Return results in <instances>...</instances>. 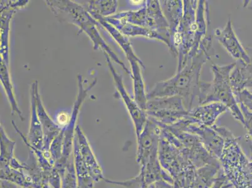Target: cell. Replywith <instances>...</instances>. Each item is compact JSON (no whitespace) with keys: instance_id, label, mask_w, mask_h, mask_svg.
<instances>
[{"instance_id":"obj_9","label":"cell","mask_w":252,"mask_h":188,"mask_svg":"<svg viewBox=\"0 0 252 188\" xmlns=\"http://www.w3.org/2000/svg\"><path fill=\"white\" fill-rule=\"evenodd\" d=\"M148 117L166 125H171L187 118L189 111L180 96L151 98L148 100Z\"/></svg>"},{"instance_id":"obj_2","label":"cell","mask_w":252,"mask_h":188,"mask_svg":"<svg viewBox=\"0 0 252 188\" xmlns=\"http://www.w3.org/2000/svg\"><path fill=\"white\" fill-rule=\"evenodd\" d=\"M212 127L224 139L223 152L219 159L221 168L233 188H252V173L248 159L239 144V137L225 126Z\"/></svg>"},{"instance_id":"obj_16","label":"cell","mask_w":252,"mask_h":188,"mask_svg":"<svg viewBox=\"0 0 252 188\" xmlns=\"http://www.w3.org/2000/svg\"><path fill=\"white\" fill-rule=\"evenodd\" d=\"M104 19L126 36H144L145 38L154 39V40H159L160 42L164 43V44L168 46L172 55L175 57V50H174L170 41L158 32L130 24V23L124 21V20L115 19L111 17L104 18Z\"/></svg>"},{"instance_id":"obj_19","label":"cell","mask_w":252,"mask_h":188,"mask_svg":"<svg viewBox=\"0 0 252 188\" xmlns=\"http://www.w3.org/2000/svg\"><path fill=\"white\" fill-rule=\"evenodd\" d=\"M251 58V63H245L237 61L230 74L231 85L233 93L252 87V48H246Z\"/></svg>"},{"instance_id":"obj_26","label":"cell","mask_w":252,"mask_h":188,"mask_svg":"<svg viewBox=\"0 0 252 188\" xmlns=\"http://www.w3.org/2000/svg\"><path fill=\"white\" fill-rule=\"evenodd\" d=\"M118 7V1H90L85 7L91 15H97L106 18L115 13Z\"/></svg>"},{"instance_id":"obj_3","label":"cell","mask_w":252,"mask_h":188,"mask_svg":"<svg viewBox=\"0 0 252 188\" xmlns=\"http://www.w3.org/2000/svg\"><path fill=\"white\" fill-rule=\"evenodd\" d=\"M235 66V63L224 65L213 63L211 68L214 78L210 82L201 80L197 102L198 105L211 102L221 103L227 107L233 118L244 126L245 118L231 85V72Z\"/></svg>"},{"instance_id":"obj_8","label":"cell","mask_w":252,"mask_h":188,"mask_svg":"<svg viewBox=\"0 0 252 188\" xmlns=\"http://www.w3.org/2000/svg\"><path fill=\"white\" fill-rule=\"evenodd\" d=\"M111 17L157 31L168 39L172 44L169 25L162 11L160 1L147 0L144 1L139 10L125 11Z\"/></svg>"},{"instance_id":"obj_11","label":"cell","mask_w":252,"mask_h":188,"mask_svg":"<svg viewBox=\"0 0 252 188\" xmlns=\"http://www.w3.org/2000/svg\"><path fill=\"white\" fill-rule=\"evenodd\" d=\"M171 125L175 126L183 131L197 135L200 137L208 152L219 160L223 152L224 141L223 137L214 128L190 124L187 119Z\"/></svg>"},{"instance_id":"obj_7","label":"cell","mask_w":252,"mask_h":188,"mask_svg":"<svg viewBox=\"0 0 252 188\" xmlns=\"http://www.w3.org/2000/svg\"><path fill=\"white\" fill-rule=\"evenodd\" d=\"M158 158L162 168L173 179L174 185L189 188L195 178L197 168L176 147L160 136Z\"/></svg>"},{"instance_id":"obj_17","label":"cell","mask_w":252,"mask_h":188,"mask_svg":"<svg viewBox=\"0 0 252 188\" xmlns=\"http://www.w3.org/2000/svg\"><path fill=\"white\" fill-rule=\"evenodd\" d=\"M27 1H10L1 4V55L2 61L9 65V31L11 17L17 9L27 3Z\"/></svg>"},{"instance_id":"obj_4","label":"cell","mask_w":252,"mask_h":188,"mask_svg":"<svg viewBox=\"0 0 252 188\" xmlns=\"http://www.w3.org/2000/svg\"><path fill=\"white\" fill-rule=\"evenodd\" d=\"M46 2L56 16L62 14L67 15L65 18H67V20H69L72 24L76 25L82 31H84L93 41L94 49L97 50L101 48L104 50V53H106L115 63H118L123 68L128 75L131 77V72L126 67L125 64L118 58L103 40L96 26L97 21L92 17L86 8L71 1H47Z\"/></svg>"},{"instance_id":"obj_1","label":"cell","mask_w":252,"mask_h":188,"mask_svg":"<svg viewBox=\"0 0 252 188\" xmlns=\"http://www.w3.org/2000/svg\"><path fill=\"white\" fill-rule=\"evenodd\" d=\"M212 52L201 50L195 56L189 59L187 65L180 72L168 80L158 82L152 90L147 94L148 99L154 98L180 96L183 98L186 109L193 108L200 93L201 73L204 65L213 56Z\"/></svg>"},{"instance_id":"obj_18","label":"cell","mask_w":252,"mask_h":188,"mask_svg":"<svg viewBox=\"0 0 252 188\" xmlns=\"http://www.w3.org/2000/svg\"><path fill=\"white\" fill-rule=\"evenodd\" d=\"M35 97L38 116L42 127L43 142H44L43 151H50V146L53 141L58 136L63 129L53 122L52 119L46 112L42 104V98L39 94L37 81H36L35 85Z\"/></svg>"},{"instance_id":"obj_28","label":"cell","mask_w":252,"mask_h":188,"mask_svg":"<svg viewBox=\"0 0 252 188\" xmlns=\"http://www.w3.org/2000/svg\"><path fill=\"white\" fill-rule=\"evenodd\" d=\"M240 107V109L244 115L245 120V125L244 127L246 128L247 132H248V137L251 139L252 143V112L249 111L244 105L238 104Z\"/></svg>"},{"instance_id":"obj_6","label":"cell","mask_w":252,"mask_h":188,"mask_svg":"<svg viewBox=\"0 0 252 188\" xmlns=\"http://www.w3.org/2000/svg\"><path fill=\"white\" fill-rule=\"evenodd\" d=\"M198 1H183V14L173 38L178 58L177 72H180L191 58L195 44L197 31L196 11Z\"/></svg>"},{"instance_id":"obj_12","label":"cell","mask_w":252,"mask_h":188,"mask_svg":"<svg viewBox=\"0 0 252 188\" xmlns=\"http://www.w3.org/2000/svg\"><path fill=\"white\" fill-rule=\"evenodd\" d=\"M107 65H108L110 71L112 73L114 82H115L117 89L120 94L129 112L130 118H131L136 130V137H139L145 126L147 121L148 116L146 111H143L137 105L136 101L132 99L130 96L126 91L125 85L123 84V77L116 72L115 68L112 65L111 57L106 53H104Z\"/></svg>"},{"instance_id":"obj_29","label":"cell","mask_w":252,"mask_h":188,"mask_svg":"<svg viewBox=\"0 0 252 188\" xmlns=\"http://www.w3.org/2000/svg\"><path fill=\"white\" fill-rule=\"evenodd\" d=\"M149 188H180L174 184L165 181H158L151 185Z\"/></svg>"},{"instance_id":"obj_21","label":"cell","mask_w":252,"mask_h":188,"mask_svg":"<svg viewBox=\"0 0 252 188\" xmlns=\"http://www.w3.org/2000/svg\"><path fill=\"white\" fill-rule=\"evenodd\" d=\"M131 68V77L133 80L134 100L143 111H146L147 105V93H146L145 85L142 75L141 68L145 69L144 63L137 61H132L129 63Z\"/></svg>"},{"instance_id":"obj_23","label":"cell","mask_w":252,"mask_h":188,"mask_svg":"<svg viewBox=\"0 0 252 188\" xmlns=\"http://www.w3.org/2000/svg\"><path fill=\"white\" fill-rule=\"evenodd\" d=\"M96 21H98L109 32L112 37L115 39L118 44L120 45L121 49L125 52L129 63L132 61L139 62L143 63V62L139 59V57L135 54L133 49H132L131 43L130 42L127 36L124 35L120 31L117 30L115 27L112 26L109 23L107 22L101 16L93 15H91Z\"/></svg>"},{"instance_id":"obj_27","label":"cell","mask_w":252,"mask_h":188,"mask_svg":"<svg viewBox=\"0 0 252 188\" xmlns=\"http://www.w3.org/2000/svg\"><path fill=\"white\" fill-rule=\"evenodd\" d=\"M15 143L9 138L3 127L1 125V167L7 166L14 159Z\"/></svg>"},{"instance_id":"obj_30","label":"cell","mask_w":252,"mask_h":188,"mask_svg":"<svg viewBox=\"0 0 252 188\" xmlns=\"http://www.w3.org/2000/svg\"><path fill=\"white\" fill-rule=\"evenodd\" d=\"M249 166L252 173V162H250Z\"/></svg>"},{"instance_id":"obj_13","label":"cell","mask_w":252,"mask_h":188,"mask_svg":"<svg viewBox=\"0 0 252 188\" xmlns=\"http://www.w3.org/2000/svg\"><path fill=\"white\" fill-rule=\"evenodd\" d=\"M214 35L218 42L232 58L245 63H251V58L236 35L232 22L229 18L223 29H216Z\"/></svg>"},{"instance_id":"obj_5","label":"cell","mask_w":252,"mask_h":188,"mask_svg":"<svg viewBox=\"0 0 252 188\" xmlns=\"http://www.w3.org/2000/svg\"><path fill=\"white\" fill-rule=\"evenodd\" d=\"M161 137L176 147L197 169L208 165L221 166L196 134L183 131L174 125H166L161 127Z\"/></svg>"},{"instance_id":"obj_24","label":"cell","mask_w":252,"mask_h":188,"mask_svg":"<svg viewBox=\"0 0 252 188\" xmlns=\"http://www.w3.org/2000/svg\"><path fill=\"white\" fill-rule=\"evenodd\" d=\"M221 166L208 165L197 169L195 178L189 188H211L221 171Z\"/></svg>"},{"instance_id":"obj_14","label":"cell","mask_w":252,"mask_h":188,"mask_svg":"<svg viewBox=\"0 0 252 188\" xmlns=\"http://www.w3.org/2000/svg\"><path fill=\"white\" fill-rule=\"evenodd\" d=\"M74 153L81 157L94 181L98 182L104 180L101 167L98 164L88 140L79 125H77L75 128Z\"/></svg>"},{"instance_id":"obj_25","label":"cell","mask_w":252,"mask_h":188,"mask_svg":"<svg viewBox=\"0 0 252 188\" xmlns=\"http://www.w3.org/2000/svg\"><path fill=\"white\" fill-rule=\"evenodd\" d=\"M1 82L4 87V91L7 95L9 102L11 107V112L12 114H17L19 117L20 120L24 121V117L22 116V112L20 111L19 107L16 101L14 91L8 70V65L1 59Z\"/></svg>"},{"instance_id":"obj_15","label":"cell","mask_w":252,"mask_h":188,"mask_svg":"<svg viewBox=\"0 0 252 188\" xmlns=\"http://www.w3.org/2000/svg\"><path fill=\"white\" fill-rule=\"evenodd\" d=\"M227 107L221 103L211 102L197 105L189 111L187 119L190 124L212 127L220 116L228 111Z\"/></svg>"},{"instance_id":"obj_20","label":"cell","mask_w":252,"mask_h":188,"mask_svg":"<svg viewBox=\"0 0 252 188\" xmlns=\"http://www.w3.org/2000/svg\"><path fill=\"white\" fill-rule=\"evenodd\" d=\"M36 81L33 82L31 87V125L27 142L34 148L43 151L44 142L42 125L38 118L36 110L35 97Z\"/></svg>"},{"instance_id":"obj_10","label":"cell","mask_w":252,"mask_h":188,"mask_svg":"<svg viewBox=\"0 0 252 188\" xmlns=\"http://www.w3.org/2000/svg\"><path fill=\"white\" fill-rule=\"evenodd\" d=\"M160 134L161 127L157 121L148 117L143 131L137 137V162L140 168L145 166L151 157L158 156Z\"/></svg>"},{"instance_id":"obj_22","label":"cell","mask_w":252,"mask_h":188,"mask_svg":"<svg viewBox=\"0 0 252 188\" xmlns=\"http://www.w3.org/2000/svg\"><path fill=\"white\" fill-rule=\"evenodd\" d=\"M160 3H161L165 17L169 25V31H170L172 42H173V36L177 31L183 17V1L165 0V1H160Z\"/></svg>"}]
</instances>
